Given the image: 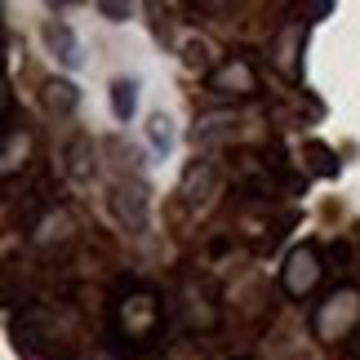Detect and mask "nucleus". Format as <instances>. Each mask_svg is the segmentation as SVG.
<instances>
[{"label": "nucleus", "mask_w": 360, "mask_h": 360, "mask_svg": "<svg viewBox=\"0 0 360 360\" xmlns=\"http://www.w3.org/2000/svg\"><path fill=\"white\" fill-rule=\"evenodd\" d=\"M321 281V262H316L311 249H298L294 258H289V271H285V285L289 294H307V289Z\"/></svg>", "instance_id": "f257e3e1"}]
</instances>
